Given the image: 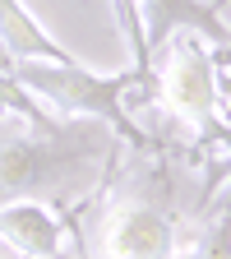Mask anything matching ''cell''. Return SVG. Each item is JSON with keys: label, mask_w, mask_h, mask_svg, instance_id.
<instances>
[{"label": "cell", "mask_w": 231, "mask_h": 259, "mask_svg": "<svg viewBox=\"0 0 231 259\" xmlns=\"http://www.w3.org/2000/svg\"><path fill=\"white\" fill-rule=\"evenodd\" d=\"M102 254H120V259H153V254H171L176 241V227L171 218L162 213L148 199H116L102 222H97V241Z\"/></svg>", "instance_id": "obj_4"}, {"label": "cell", "mask_w": 231, "mask_h": 259, "mask_svg": "<svg viewBox=\"0 0 231 259\" xmlns=\"http://www.w3.org/2000/svg\"><path fill=\"white\" fill-rule=\"evenodd\" d=\"M14 79L32 97H42L51 111L102 120V125H111L116 139H125L129 148H139V153L153 148L148 130H139V120H129V111H125V93L129 88H144L139 65H125V70H116V74H97V70H88V65H79V60H70V65L19 60L14 65Z\"/></svg>", "instance_id": "obj_3"}, {"label": "cell", "mask_w": 231, "mask_h": 259, "mask_svg": "<svg viewBox=\"0 0 231 259\" xmlns=\"http://www.w3.org/2000/svg\"><path fill=\"white\" fill-rule=\"evenodd\" d=\"M148 93L176 125H185L199 148H231V102L222 93L217 56L204 47L199 32H171L148 56Z\"/></svg>", "instance_id": "obj_2"}, {"label": "cell", "mask_w": 231, "mask_h": 259, "mask_svg": "<svg viewBox=\"0 0 231 259\" xmlns=\"http://www.w3.org/2000/svg\"><path fill=\"white\" fill-rule=\"evenodd\" d=\"M111 10H116V23H120V32H125V42H129V65H139L144 88H148V47H144L139 10H134V0H111Z\"/></svg>", "instance_id": "obj_8"}, {"label": "cell", "mask_w": 231, "mask_h": 259, "mask_svg": "<svg viewBox=\"0 0 231 259\" xmlns=\"http://www.w3.org/2000/svg\"><path fill=\"white\" fill-rule=\"evenodd\" d=\"M0 42L10 47L14 60H56V65H70L74 60L37 19L28 14L23 0H0Z\"/></svg>", "instance_id": "obj_7"}, {"label": "cell", "mask_w": 231, "mask_h": 259, "mask_svg": "<svg viewBox=\"0 0 231 259\" xmlns=\"http://www.w3.org/2000/svg\"><path fill=\"white\" fill-rule=\"evenodd\" d=\"M65 222L47 199H10L0 204V245L19 254H60L65 250Z\"/></svg>", "instance_id": "obj_6"}, {"label": "cell", "mask_w": 231, "mask_h": 259, "mask_svg": "<svg viewBox=\"0 0 231 259\" xmlns=\"http://www.w3.org/2000/svg\"><path fill=\"white\" fill-rule=\"evenodd\" d=\"M111 125L88 116H60L51 130L0 139V204L10 199H65L70 185L111 162Z\"/></svg>", "instance_id": "obj_1"}, {"label": "cell", "mask_w": 231, "mask_h": 259, "mask_svg": "<svg viewBox=\"0 0 231 259\" xmlns=\"http://www.w3.org/2000/svg\"><path fill=\"white\" fill-rule=\"evenodd\" d=\"M139 23H144V47L148 56L171 37V32H199L213 47H231V28L222 23L213 0H134Z\"/></svg>", "instance_id": "obj_5"}]
</instances>
